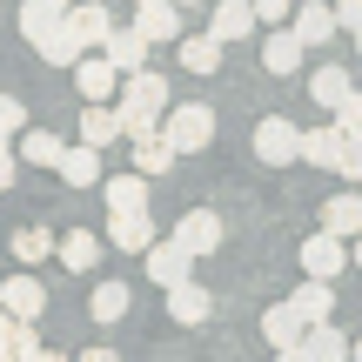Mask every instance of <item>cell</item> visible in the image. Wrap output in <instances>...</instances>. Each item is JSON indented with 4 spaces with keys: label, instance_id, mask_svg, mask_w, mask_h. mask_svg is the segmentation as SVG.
Instances as JSON below:
<instances>
[{
    "label": "cell",
    "instance_id": "obj_1",
    "mask_svg": "<svg viewBox=\"0 0 362 362\" xmlns=\"http://www.w3.org/2000/svg\"><path fill=\"white\" fill-rule=\"evenodd\" d=\"M161 107H168V81H161V74L128 67V74L115 81V121H121V134H148L161 121Z\"/></svg>",
    "mask_w": 362,
    "mask_h": 362
},
{
    "label": "cell",
    "instance_id": "obj_2",
    "mask_svg": "<svg viewBox=\"0 0 362 362\" xmlns=\"http://www.w3.org/2000/svg\"><path fill=\"white\" fill-rule=\"evenodd\" d=\"M161 141L175 148V155H194V148H208L215 141V107H202V101H188V107H161Z\"/></svg>",
    "mask_w": 362,
    "mask_h": 362
},
{
    "label": "cell",
    "instance_id": "obj_3",
    "mask_svg": "<svg viewBox=\"0 0 362 362\" xmlns=\"http://www.w3.org/2000/svg\"><path fill=\"white\" fill-rule=\"evenodd\" d=\"M349 269V242L329 228H315L309 242H302V275H322V282H336V275Z\"/></svg>",
    "mask_w": 362,
    "mask_h": 362
},
{
    "label": "cell",
    "instance_id": "obj_4",
    "mask_svg": "<svg viewBox=\"0 0 362 362\" xmlns=\"http://www.w3.org/2000/svg\"><path fill=\"white\" fill-rule=\"evenodd\" d=\"M296 141H302V128H296V121L269 115V121L255 128V161H262V168H288V161H296Z\"/></svg>",
    "mask_w": 362,
    "mask_h": 362
},
{
    "label": "cell",
    "instance_id": "obj_5",
    "mask_svg": "<svg viewBox=\"0 0 362 362\" xmlns=\"http://www.w3.org/2000/svg\"><path fill=\"white\" fill-rule=\"evenodd\" d=\"M128 27L148 40V47H168V40L181 34V7H175V0H134V21Z\"/></svg>",
    "mask_w": 362,
    "mask_h": 362
},
{
    "label": "cell",
    "instance_id": "obj_6",
    "mask_svg": "<svg viewBox=\"0 0 362 362\" xmlns=\"http://www.w3.org/2000/svg\"><path fill=\"white\" fill-rule=\"evenodd\" d=\"M302 356H309V362H349L356 349H349V336H342V329L322 315V322L302 329V342H296V356H288V362H302Z\"/></svg>",
    "mask_w": 362,
    "mask_h": 362
},
{
    "label": "cell",
    "instance_id": "obj_7",
    "mask_svg": "<svg viewBox=\"0 0 362 362\" xmlns=\"http://www.w3.org/2000/svg\"><path fill=\"white\" fill-rule=\"evenodd\" d=\"M115 61L107 54H94V47H81L74 54V88H81V101H115Z\"/></svg>",
    "mask_w": 362,
    "mask_h": 362
},
{
    "label": "cell",
    "instance_id": "obj_8",
    "mask_svg": "<svg viewBox=\"0 0 362 362\" xmlns=\"http://www.w3.org/2000/svg\"><path fill=\"white\" fill-rule=\"evenodd\" d=\"M141 255H148V282H155V288H168V282H181V275H194V255L175 242V235H168V242L155 235V242H148Z\"/></svg>",
    "mask_w": 362,
    "mask_h": 362
},
{
    "label": "cell",
    "instance_id": "obj_9",
    "mask_svg": "<svg viewBox=\"0 0 362 362\" xmlns=\"http://www.w3.org/2000/svg\"><path fill=\"white\" fill-rule=\"evenodd\" d=\"M168 315H175L181 329H202L208 315H215V296H208L194 275H181V282H168Z\"/></svg>",
    "mask_w": 362,
    "mask_h": 362
},
{
    "label": "cell",
    "instance_id": "obj_10",
    "mask_svg": "<svg viewBox=\"0 0 362 362\" xmlns=\"http://www.w3.org/2000/svg\"><path fill=\"white\" fill-rule=\"evenodd\" d=\"M61 21L74 27V40H81V47H101V40H107V27H115V13H107V0H67V7H61Z\"/></svg>",
    "mask_w": 362,
    "mask_h": 362
},
{
    "label": "cell",
    "instance_id": "obj_11",
    "mask_svg": "<svg viewBox=\"0 0 362 362\" xmlns=\"http://www.w3.org/2000/svg\"><path fill=\"white\" fill-rule=\"evenodd\" d=\"M175 242L188 248V255H215V248H221V215H215V208H188L181 228H175Z\"/></svg>",
    "mask_w": 362,
    "mask_h": 362
},
{
    "label": "cell",
    "instance_id": "obj_12",
    "mask_svg": "<svg viewBox=\"0 0 362 362\" xmlns=\"http://www.w3.org/2000/svg\"><path fill=\"white\" fill-rule=\"evenodd\" d=\"M107 242L115 248H128V255H141L148 242H155V221H148V208H107Z\"/></svg>",
    "mask_w": 362,
    "mask_h": 362
},
{
    "label": "cell",
    "instance_id": "obj_13",
    "mask_svg": "<svg viewBox=\"0 0 362 362\" xmlns=\"http://www.w3.org/2000/svg\"><path fill=\"white\" fill-rule=\"evenodd\" d=\"M0 309H7L13 322H40V309H47V288H40L34 275H13V282H0Z\"/></svg>",
    "mask_w": 362,
    "mask_h": 362
},
{
    "label": "cell",
    "instance_id": "obj_14",
    "mask_svg": "<svg viewBox=\"0 0 362 362\" xmlns=\"http://www.w3.org/2000/svg\"><path fill=\"white\" fill-rule=\"evenodd\" d=\"M54 175H61L67 188H94V181H101V148H88V141L67 148V141H61V155H54Z\"/></svg>",
    "mask_w": 362,
    "mask_h": 362
},
{
    "label": "cell",
    "instance_id": "obj_15",
    "mask_svg": "<svg viewBox=\"0 0 362 362\" xmlns=\"http://www.w3.org/2000/svg\"><path fill=\"white\" fill-rule=\"evenodd\" d=\"M208 34H215L221 47H228V40H248V34H255V7H248V0H215Z\"/></svg>",
    "mask_w": 362,
    "mask_h": 362
},
{
    "label": "cell",
    "instance_id": "obj_16",
    "mask_svg": "<svg viewBox=\"0 0 362 362\" xmlns=\"http://www.w3.org/2000/svg\"><path fill=\"white\" fill-rule=\"evenodd\" d=\"M288 34H296L302 47H329V40H336V13L315 7V0L309 7H288Z\"/></svg>",
    "mask_w": 362,
    "mask_h": 362
},
{
    "label": "cell",
    "instance_id": "obj_17",
    "mask_svg": "<svg viewBox=\"0 0 362 362\" xmlns=\"http://www.w3.org/2000/svg\"><path fill=\"white\" fill-rule=\"evenodd\" d=\"M302 315H296V302H275L269 315H262V342H275V356H296V342H302Z\"/></svg>",
    "mask_w": 362,
    "mask_h": 362
},
{
    "label": "cell",
    "instance_id": "obj_18",
    "mask_svg": "<svg viewBox=\"0 0 362 362\" xmlns=\"http://www.w3.org/2000/svg\"><path fill=\"white\" fill-rule=\"evenodd\" d=\"M81 141L88 148H115L121 141V121H115V101H81Z\"/></svg>",
    "mask_w": 362,
    "mask_h": 362
},
{
    "label": "cell",
    "instance_id": "obj_19",
    "mask_svg": "<svg viewBox=\"0 0 362 362\" xmlns=\"http://www.w3.org/2000/svg\"><path fill=\"white\" fill-rule=\"evenodd\" d=\"M27 47H34L40 61H54V67H74V54H81V40H74V27H67V21H47V27H40L34 40H27Z\"/></svg>",
    "mask_w": 362,
    "mask_h": 362
},
{
    "label": "cell",
    "instance_id": "obj_20",
    "mask_svg": "<svg viewBox=\"0 0 362 362\" xmlns=\"http://www.w3.org/2000/svg\"><path fill=\"white\" fill-rule=\"evenodd\" d=\"M128 141H134V175H148V181H155V175H168L175 168V148L168 141H161V128H148V134H128Z\"/></svg>",
    "mask_w": 362,
    "mask_h": 362
},
{
    "label": "cell",
    "instance_id": "obj_21",
    "mask_svg": "<svg viewBox=\"0 0 362 362\" xmlns=\"http://www.w3.org/2000/svg\"><path fill=\"white\" fill-rule=\"evenodd\" d=\"M101 54H107V61H115V74H128V67H148V40L134 34V27H107Z\"/></svg>",
    "mask_w": 362,
    "mask_h": 362
},
{
    "label": "cell",
    "instance_id": "obj_22",
    "mask_svg": "<svg viewBox=\"0 0 362 362\" xmlns=\"http://www.w3.org/2000/svg\"><path fill=\"white\" fill-rule=\"evenodd\" d=\"M128 309H134V288L128 282H94L88 288V315H94V322H121Z\"/></svg>",
    "mask_w": 362,
    "mask_h": 362
},
{
    "label": "cell",
    "instance_id": "obj_23",
    "mask_svg": "<svg viewBox=\"0 0 362 362\" xmlns=\"http://www.w3.org/2000/svg\"><path fill=\"white\" fill-rule=\"evenodd\" d=\"M175 54H181L188 74H215L221 67V40L215 34H175Z\"/></svg>",
    "mask_w": 362,
    "mask_h": 362
},
{
    "label": "cell",
    "instance_id": "obj_24",
    "mask_svg": "<svg viewBox=\"0 0 362 362\" xmlns=\"http://www.w3.org/2000/svg\"><path fill=\"white\" fill-rule=\"evenodd\" d=\"M302 54H309V47H302L288 27H275V34L262 40V67H269V74H296V67H302Z\"/></svg>",
    "mask_w": 362,
    "mask_h": 362
},
{
    "label": "cell",
    "instance_id": "obj_25",
    "mask_svg": "<svg viewBox=\"0 0 362 362\" xmlns=\"http://www.w3.org/2000/svg\"><path fill=\"white\" fill-rule=\"evenodd\" d=\"M54 255H61L74 275H88L94 262H101V235H94V228H67V242H54Z\"/></svg>",
    "mask_w": 362,
    "mask_h": 362
},
{
    "label": "cell",
    "instance_id": "obj_26",
    "mask_svg": "<svg viewBox=\"0 0 362 362\" xmlns=\"http://www.w3.org/2000/svg\"><path fill=\"white\" fill-rule=\"evenodd\" d=\"M288 302H296V315H302V322H322V315L336 309V288H329L322 275H302V288H296Z\"/></svg>",
    "mask_w": 362,
    "mask_h": 362
},
{
    "label": "cell",
    "instance_id": "obj_27",
    "mask_svg": "<svg viewBox=\"0 0 362 362\" xmlns=\"http://www.w3.org/2000/svg\"><path fill=\"white\" fill-rule=\"evenodd\" d=\"M349 94H356L349 67H315V74H309V101L315 107H336V101H349Z\"/></svg>",
    "mask_w": 362,
    "mask_h": 362
},
{
    "label": "cell",
    "instance_id": "obj_28",
    "mask_svg": "<svg viewBox=\"0 0 362 362\" xmlns=\"http://www.w3.org/2000/svg\"><path fill=\"white\" fill-rule=\"evenodd\" d=\"M322 228L349 242V235L362 228V194H349V188H342V194H329V208H322Z\"/></svg>",
    "mask_w": 362,
    "mask_h": 362
},
{
    "label": "cell",
    "instance_id": "obj_29",
    "mask_svg": "<svg viewBox=\"0 0 362 362\" xmlns=\"http://www.w3.org/2000/svg\"><path fill=\"white\" fill-rule=\"evenodd\" d=\"M54 155H61V134H47V128H27L21 134V161H27V168H54Z\"/></svg>",
    "mask_w": 362,
    "mask_h": 362
},
{
    "label": "cell",
    "instance_id": "obj_30",
    "mask_svg": "<svg viewBox=\"0 0 362 362\" xmlns=\"http://www.w3.org/2000/svg\"><path fill=\"white\" fill-rule=\"evenodd\" d=\"M101 188H107V208H148V175H115Z\"/></svg>",
    "mask_w": 362,
    "mask_h": 362
},
{
    "label": "cell",
    "instance_id": "obj_31",
    "mask_svg": "<svg viewBox=\"0 0 362 362\" xmlns=\"http://www.w3.org/2000/svg\"><path fill=\"white\" fill-rule=\"evenodd\" d=\"M47 255H54V235L47 228H21V235H13V262L34 269V262H47Z\"/></svg>",
    "mask_w": 362,
    "mask_h": 362
},
{
    "label": "cell",
    "instance_id": "obj_32",
    "mask_svg": "<svg viewBox=\"0 0 362 362\" xmlns=\"http://www.w3.org/2000/svg\"><path fill=\"white\" fill-rule=\"evenodd\" d=\"M7 356H13V362H40V356H47V349H40V336H34V322H13Z\"/></svg>",
    "mask_w": 362,
    "mask_h": 362
},
{
    "label": "cell",
    "instance_id": "obj_33",
    "mask_svg": "<svg viewBox=\"0 0 362 362\" xmlns=\"http://www.w3.org/2000/svg\"><path fill=\"white\" fill-rule=\"evenodd\" d=\"M21 128H27V107L13 101V94H0V141H13Z\"/></svg>",
    "mask_w": 362,
    "mask_h": 362
},
{
    "label": "cell",
    "instance_id": "obj_34",
    "mask_svg": "<svg viewBox=\"0 0 362 362\" xmlns=\"http://www.w3.org/2000/svg\"><path fill=\"white\" fill-rule=\"evenodd\" d=\"M47 21H61V13H54V7H40V0H27V7H21V34H27V40H34Z\"/></svg>",
    "mask_w": 362,
    "mask_h": 362
},
{
    "label": "cell",
    "instance_id": "obj_35",
    "mask_svg": "<svg viewBox=\"0 0 362 362\" xmlns=\"http://www.w3.org/2000/svg\"><path fill=\"white\" fill-rule=\"evenodd\" d=\"M336 34H362V0H336Z\"/></svg>",
    "mask_w": 362,
    "mask_h": 362
},
{
    "label": "cell",
    "instance_id": "obj_36",
    "mask_svg": "<svg viewBox=\"0 0 362 362\" xmlns=\"http://www.w3.org/2000/svg\"><path fill=\"white\" fill-rule=\"evenodd\" d=\"M248 7H255V27H275V21H288L296 0H248Z\"/></svg>",
    "mask_w": 362,
    "mask_h": 362
},
{
    "label": "cell",
    "instance_id": "obj_37",
    "mask_svg": "<svg viewBox=\"0 0 362 362\" xmlns=\"http://www.w3.org/2000/svg\"><path fill=\"white\" fill-rule=\"evenodd\" d=\"M13 168H21V161H13V155H7V141H0V194L13 188Z\"/></svg>",
    "mask_w": 362,
    "mask_h": 362
},
{
    "label": "cell",
    "instance_id": "obj_38",
    "mask_svg": "<svg viewBox=\"0 0 362 362\" xmlns=\"http://www.w3.org/2000/svg\"><path fill=\"white\" fill-rule=\"evenodd\" d=\"M7 336H13V315L0 309V362H7Z\"/></svg>",
    "mask_w": 362,
    "mask_h": 362
},
{
    "label": "cell",
    "instance_id": "obj_39",
    "mask_svg": "<svg viewBox=\"0 0 362 362\" xmlns=\"http://www.w3.org/2000/svg\"><path fill=\"white\" fill-rule=\"evenodd\" d=\"M40 7H54V13H61V7H67V0H40Z\"/></svg>",
    "mask_w": 362,
    "mask_h": 362
},
{
    "label": "cell",
    "instance_id": "obj_40",
    "mask_svg": "<svg viewBox=\"0 0 362 362\" xmlns=\"http://www.w3.org/2000/svg\"><path fill=\"white\" fill-rule=\"evenodd\" d=\"M175 7H202V0H175Z\"/></svg>",
    "mask_w": 362,
    "mask_h": 362
}]
</instances>
